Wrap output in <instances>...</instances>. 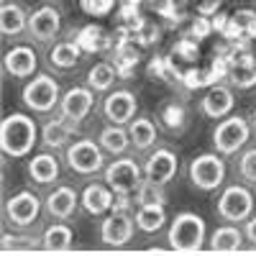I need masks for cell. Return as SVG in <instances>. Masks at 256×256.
I'll use <instances>...</instances> for the list:
<instances>
[{
	"label": "cell",
	"mask_w": 256,
	"mask_h": 256,
	"mask_svg": "<svg viewBox=\"0 0 256 256\" xmlns=\"http://www.w3.org/2000/svg\"><path fill=\"white\" fill-rule=\"evenodd\" d=\"M59 172H62L59 159L54 154H49V152L34 154L28 159V177L36 184H52V182H56L59 180Z\"/></svg>",
	"instance_id": "22"
},
{
	"label": "cell",
	"mask_w": 256,
	"mask_h": 256,
	"mask_svg": "<svg viewBox=\"0 0 256 256\" xmlns=\"http://www.w3.org/2000/svg\"><path fill=\"white\" fill-rule=\"evenodd\" d=\"M177 169H180V159L172 148H154L144 162V177L166 184L174 180Z\"/></svg>",
	"instance_id": "14"
},
{
	"label": "cell",
	"mask_w": 256,
	"mask_h": 256,
	"mask_svg": "<svg viewBox=\"0 0 256 256\" xmlns=\"http://www.w3.org/2000/svg\"><path fill=\"white\" fill-rule=\"evenodd\" d=\"M190 182L195 184L202 192H216L223 180H226V162L220 159L218 152L210 154H198L195 159L190 162Z\"/></svg>",
	"instance_id": "5"
},
{
	"label": "cell",
	"mask_w": 256,
	"mask_h": 256,
	"mask_svg": "<svg viewBox=\"0 0 256 256\" xmlns=\"http://www.w3.org/2000/svg\"><path fill=\"white\" fill-rule=\"evenodd\" d=\"M24 105L34 113H52L56 105L62 102V90H59V82L49 74H36L26 82L24 92Z\"/></svg>",
	"instance_id": "4"
},
{
	"label": "cell",
	"mask_w": 256,
	"mask_h": 256,
	"mask_svg": "<svg viewBox=\"0 0 256 256\" xmlns=\"http://www.w3.org/2000/svg\"><path fill=\"white\" fill-rule=\"evenodd\" d=\"M36 144V120L28 118L26 113H10L0 123V146L3 154L20 159L28 156Z\"/></svg>",
	"instance_id": "1"
},
{
	"label": "cell",
	"mask_w": 256,
	"mask_h": 256,
	"mask_svg": "<svg viewBox=\"0 0 256 256\" xmlns=\"http://www.w3.org/2000/svg\"><path fill=\"white\" fill-rule=\"evenodd\" d=\"M74 131H77V123L59 116V118L49 120L44 128H41V144H44L46 148H62V146H67V141L72 138Z\"/></svg>",
	"instance_id": "23"
},
{
	"label": "cell",
	"mask_w": 256,
	"mask_h": 256,
	"mask_svg": "<svg viewBox=\"0 0 256 256\" xmlns=\"http://www.w3.org/2000/svg\"><path fill=\"white\" fill-rule=\"evenodd\" d=\"M218 216L226 223H246L254 216V195L244 184H230L218 198Z\"/></svg>",
	"instance_id": "7"
},
{
	"label": "cell",
	"mask_w": 256,
	"mask_h": 256,
	"mask_svg": "<svg viewBox=\"0 0 256 256\" xmlns=\"http://www.w3.org/2000/svg\"><path fill=\"white\" fill-rule=\"evenodd\" d=\"M38 246H41L38 236H10V233H3V244H0V248L6 254L8 251H34Z\"/></svg>",
	"instance_id": "34"
},
{
	"label": "cell",
	"mask_w": 256,
	"mask_h": 256,
	"mask_svg": "<svg viewBox=\"0 0 256 256\" xmlns=\"http://www.w3.org/2000/svg\"><path fill=\"white\" fill-rule=\"evenodd\" d=\"M82 59V46L74 41H59L49 52V67L52 70H74Z\"/></svg>",
	"instance_id": "27"
},
{
	"label": "cell",
	"mask_w": 256,
	"mask_h": 256,
	"mask_svg": "<svg viewBox=\"0 0 256 256\" xmlns=\"http://www.w3.org/2000/svg\"><path fill=\"white\" fill-rule=\"evenodd\" d=\"M3 70L16 77V80H26L36 74V52L28 44H20L6 52L3 56Z\"/></svg>",
	"instance_id": "16"
},
{
	"label": "cell",
	"mask_w": 256,
	"mask_h": 256,
	"mask_svg": "<svg viewBox=\"0 0 256 256\" xmlns=\"http://www.w3.org/2000/svg\"><path fill=\"white\" fill-rule=\"evenodd\" d=\"M128 136L136 152H148L156 144V123L152 118H134L128 123Z\"/></svg>",
	"instance_id": "26"
},
{
	"label": "cell",
	"mask_w": 256,
	"mask_h": 256,
	"mask_svg": "<svg viewBox=\"0 0 256 256\" xmlns=\"http://www.w3.org/2000/svg\"><path fill=\"white\" fill-rule=\"evenodd\" d=\"M233 105H236V98H233L230 88H226V84H212V88L202 95L200 100V113L208 116V118H226L230 116Z\"/></svg>",
	"instance_id": "17"
},
{
	"label": "cell",
	"mask_w": 256,
	"mask_h": 256,
	"mask_svg": "<svg viewBox=\"0 0 256 256\" xmlns=\"http://www.w3.org/2000/svg\"><path fill=\"white\" fill-rule=\"evenodd\" d=\"M223 36L230 41H251L256 36V10H251V8L236 10L228 18Z\"/></svg>",
	"instance_id": "21"
},
{
	"label": "cell",
	"mask_w": 256,
	"mask_h": 256,
	"mask_svg": "<svg viewBox=\"0 0 256 256\" xmlns=\"http://www.w3.org/2000/svg\"><path fill=\"white\" fill-rule=\"evenodd\" d=\"M138 64V49L134 46V41H120V46L116 52V67H118V74L128 77L134 72V67Z\"/></svg>",
	"instance_id": "32"
},
{
	"label": "cell",
	"mask_w": 256,
	"mask_h": 256,
	"mask_svg": "<svg viewBox=\"0 0 256 256\" xmlns=\"http://www.w3.org/2000/svg\"><path fill=\"white\" fill-rule=\"evenodd\" d=\"M3 3H8V0H3Z\"/></svg>",
	"instance_id": "41"
},
{
	"label": "cell",
	"mask_w": 256,
	"mask_h": 256,
	"mask_svg": "<svg viewBox=\"0 0 256 256\" xmlns=\"http://www.w3.org/2000/svg\"><path fill=\"white\" fill-rule=\"evenodd\" d=\"M136 218L131 212H123V210H113L108 218L100 223V241L105 246H113L120 248L126 244L134 241V233H136Z\"/></svg>",
	"instance_id": "11"
},
{
	"label": "cell",
	"mask_w": 256,
	"mask_h": 256,
	"mask_svg": "<svg viewBox=\"0 0 256 256\" xmlns=\"http://www.w3.org/2000/svg\"><path fill=\"white\" fill-rule=\"evenodd\" d=\"M200 16H216L223 6V0H192Z\"/></svg>",
	"instance_id": "38"
},
{
	"label": "cell",
	"mask_w": 256,
	"mask_h": 256,
	"mask_svg": "<svg viewBox=\"0 0 256 256\" xmlns=\"http://www.w3.org/2000/svg\"><path fill=\"white\" fill-rule=\"evenodd\" d=\"M251 136V123L244 116H226L216 128H212V146L220 156H233L246 146Z\"/></svg>",
	"instance_id": "3"
},
{
	"label": "cell",
	"mask_w": 256,
	"mask_h": 256,
	"mask_svg": "<svg viewBox=\"0 0 256 256\" xmlns=\"http://www.w3.org/2000/svg\"><path fill=\"white\" fill-rule=\"evenodd\" d=\"M228 62V72L226 80L233 84V88L248 90L256 84V56L241 49H233V54L226 59Z\"/></svg>",
	"instance_id": "15"
},
{
	"label": "cell",
	"mask_w": 256,
	"mask_h": 256,
	"mask_svg": "<svg viewBox=\"0 0 256 256\" xmlns=\"http://www.w3.org/2000/svg\"><path fill=\"white\" fill-rule=\"evenodd\" d=\"M3 212H6V220L13 228L24 230V228H31L38 220V216H41V200L34 195L31 190H20V192H16L13 198L6 200Z\"/></svg>",
	"instance_id": "9"
},
{
	"label": "cell",
	"mask_w": 256,
	"mask_h": 256,
	"mask_svg": "<svg viewBox=\"0 0 256 256\" xmlns=\"http://www.w3.org/2000/svg\"><path fill=\"white\" fill-rule=\"evenodd\" d=\"M205 220L198 216V212H177L172 226H169V233H166V241H169V248L172 251H180V254H198L202 251L205 246Z\"/></svg>",
	"instance_id": "2"
},
{
	"label": "cell",
	"mask_w": 256,
	"mask_h": 256,
	"mask_svg": "<svg viewBox=\"0 0 256 256\" xmlns=\"http://www.w3.org/2000/svg\"><path fill=\"white\" fill-rule=\"evenodd\" d=\"M134 218H136L138 230L156 233L166 223V210H164V205H138V210L134 212Z\"/></svg>",
	"instance_id": "29"
},
{
	"label": "cell",
	"mask_w": 256,
	"mask_h": 256,
	"mask_svg": "<svg viewBox=\"0 0 256 256\" xmlns=\"http://www.w3.org/2000/svg\"><path fill=\"white\" fill-rule=\"evenodd\" d=\"M136 205H166V190L162 182H154V180H146L138 184L136 190V198H134Z\"/></svg>",
	"instance_id": "31"
},
{
	"label": "cell",
	"mask_w": 256,
	"mask_h": 256,
	"mask_svg": "<svg viewBox=\"0 0 256 256\" xmlns=\"http://www.w3.org/2000/svg\"><path fill=\"white\" fill-rule=\"evenodd\" d=\"M44 210L49 218L56 220H70L77 210V192L70 184H59L56 190L49 192V198L44 200Z\"/></svg>",
	"instance_id": "18"
},
{
	"label": "cell",
	"mask_w": 256,
	"mask_h": 256,
	"mask_svg": "<svg viewBox=\"0 0 256 256\" xmlns=\"http://www.w3.org/2000/svg\"><path fill=\"white\" fill-rule=\"evenodd\" d=\"M67 164L72 172L90 177V174H98L105 169V152L100 144H95L90 138H80L67 146Z\"/></svg>",
	"instance_id": "8"
},
{
	"label": "cell",
	"mask_w": 256,
	"mask_h": 256,
	"mask_svg": "<svg viewBox=\"0 0 256 256\" xmlns=\"http://www.w3.org/2000/svg\"><path fill=\"white\" fill-rule=\"evenodd\" d=\"M238 174L248 182V184H256V148H248V152L241 154V162H238Z\"/></svg>",
	"instance_id": "35"
},
{
	"label": "cell",
	"mask_w": 256,
	"mask_h": 256,
	"mask_svg": "<svg viewBox=\"0 0 256 256\" xmlns=\"http://www.w3.org/2000/svg\"><path fill=\"white\" fill-rule=\"evenodd\" d=\"M251 126H254V131H256V108H254V113H251Z\"/></svg>",
	"instance_id": "40"
},
{
	"label": "cell",
	"mask_w": 256,
	"mask_h": 256,
	"mask_svg": "<svg viewBox=\"0 0 256 256\" xmlns=\"http://www.w3.org/2000/svg\"><path fill=\"white\" fill-rule=\"evenodd\" d=\"M95 105V90L92 88H70L67 92L62 95V102H59V116H64L72 123H82L84 118L90 116Z\"/></svg>",
	"instance_id": "12"
},
{
	"label": "cell",
	"mask_w": 256,
	"mask_h": 256,
	"mask_svg": "<svg viewBox=\"0 0 256 256\" xmlns=\"http://www.w3.org/2000/svg\"><path fill=\"white\" fill-rule=\"evenodd\" d=\"M77 44L84 52H98V49L108 46V36H105L98 26H88V28H82V36H77Z\"/></svg>",
	"instance_id": "33"
},
{
	"label": "cell",
	"mask_w": 256,
	"mask_h": 256,
	"mask_svg": "<svg viewBox=\"0 0 256 256\" xmlns=\"http://www.w3.org/2000/svg\"><path fill=\"white\" fill-rule=\"evenodd\" d=\"M80 8L88 16H108L116 8V0H80Z\"/></svg>",
	"instance_id": "36"
},
{
	"label": "cell",
	"mask_w": 256,
	"mask_h": 256,
	"mask_svg": "<svg viewBox=\"0 0 256 256\" xmlns=\"http://www.w3.org/2000/svg\"><path fill=\"white\" fill-rule=\"evenodd\" d=\"M26 28H28V13L18 3H10V0L3 3V10H0V31H3V36L13 38L26 34Z\"/></svg>",
	"instance_id": "24"
},
{
	"label": "cell",
	"mask_w": 256,
	"mask_h": 256,
	"mask_svg": "<svg viewBox=\"0 0 256 256\" xmlns=\"http://www.w3.org/2000/svg\"><path fill=\"white\" fill-rule=\"evenodd\" d=\"M80 202L82 208L90 212V216H105L108 210H113V202H116V192L108 187V184H88L80 195Z\"/></svg>",
	"instance_id": "19"
},
{
	"label": "cell",
	"mask_w": 256,
	"mask_h": 256,
	"mask_svg": "<svg viewBox=\"0 0 256 256\" xmlns=\"http://www.w3.org/2000/svg\"><path fill=\"white\" fill-rule=\"evenodd\" d=\"M244 241H246V236L241 233L238 223H226L212 230V236L208 238V248L216 254H236V251H241Z\"/></svg>",
	"instance_id": "20"
},
{
	"label": "cell",
	"mask_w": 256,
	"mask_h": 256,
	"mask_svg": "<svg viewBox=\"0 0 256 256\" xmlns=\"http://www.w3.org/2000/svg\"><path fill=\"white\" fill-rule=\"evenodd\" d=\"M62 28V13L54 6H41L34 13H28V28L26 38L34 44H52Z\"/></svg>",
	"instance_id": "10"
},
{
	"label": "cell",
	"mask_w": 256,
	"mask_h": 256,
	"mask_svg": "<svg viewBox=\"0 0 256 256\" xmlns=\"http://www.w3.org/2000/svg\"><path fill=\"white\" fill-rule=\"evenodd\" d=\"M102 180L116 195H136L138 184L144 182V166H138L134 159H116L102 169Z\"/></svg>",
	"instance_id": "6"
},
{
	"label": "cell",
	"mask_w": 256,
	"mask_h": 256,
	"mask_svg": "<svg viewBox=\"0 0 256 256\" xmlns=\"http://www.w3.org/2000/svg\"><path fill=\"white\" fill-rule=\"evenodd\" d=\"M136 110H138V100L131 90H113L102 102L105 118L116 126H128L136 118Z\"/></svg>",
	"instance_id": "13"
},
{
	"label": "cell",
	"mask_w": 256,
	"mask_h": 256,
	"mask_svg": "<svg viewBox=\"0 0 256 256\" xmlns=\"http://www.w3.org/2000/svg\"><path fill=\"white\" fill-rule=\"evenodd\" d=\"M244 236H246V241L256 248V212L244 223Z\"/></svg>",
	"instance_id": "39"
},
{
	"label": "cell",
	"mask_w": 256,
	"mask_h": 256,
	"mask_svg": "<svg viewBox=\"0 0 256 256\" xmlns=\"http://www.w3.org/2000/svg\"><path fill=\"white\" fill-rule=\"evenodd\" d=\"M98 144L102 146V152L118 156V154H126L128 152V146H131V136H128V128L126 126L110 123V126H105L102 131H100Z\"/></svg>",
	"instance_id": "25"
},
{
	"label": "cell",
	"mask_w": 256,
	"mask_h": 256,
	"mask_svg": "<svg viewBox=\"0 0 256 256\" xmlns=\"http://www.w3.org/2000/svg\"><path fill=\"white\" fill-rule=\"evenodd\" d=\"M118 80V70H116V64L110 62H98L90 67L88 72V88H92L95 92H108L113 84Z\"/></svg>",
	"instance_id": "30"
},
{
	"label": "cell",
	"mask_w": 256,
	"mask_h": 256,
	"mask_svg": "<svg viewBox=\"0 0 256 256\" xmlns=\"http://www.w3.org/2000/svg\"><path fill=\"white\" fill-rule=\"evenodd\" d=\"M210 16H200L198 20H195V24H192V38H195V41H202L210 31H212V24H210V20H208Z\"/></svg>",
	"instance_id": "37"
},
{
	"label": "cell",
	"mask_w": 256,
	"mask_h": 256,
	"mask_svg": "<svg viewBox=\"0 0 256 256\" xmlns=\"http://www.w3.org/2000/svg\"><path fill=\"white\" fill-rule=\"evenodd\" d=\"M72 241H74L72 228L67 223H54L44 230V236H41V248H46V251H70Z\"/></svg>",
	"instance_id": "28"
}]
</instances>
